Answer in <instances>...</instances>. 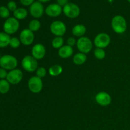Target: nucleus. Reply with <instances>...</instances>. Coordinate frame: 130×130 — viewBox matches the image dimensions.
<instances>
[{
  "label": "nucleus",
  "instance_id": "obj_11",
  "mask_svg": "<svg viewBox=\"0 0 130 130\" xmlns=\"http://www.w3.org/2000/svg\"><path fill=\"white\" fill-rule=\"evenodd\" d=\"M20 42L25 46H29L32 44L34 40V32L29 29H24L20 32L19 36Z\"/></svg>",
  "mask_w": 130,
  "mask_h": 130
},
{
  "label": "nucleus",
  "instance_id": "obj_24",
  "mask_svg": "<svg viewBox=\"0 0 130 130\" xmlns=\"http://www.w3.org/2000/svg\"><path fill=\"white\" fill-rule=\"evenodd\" d=\"M41 27V22L37 19H34V20H31L29 24V28L28 29H30L31 31L33 32H37Z\"/></svg>",
  "mask_w": 130,
  "mask_h": 130
},
{
  "label": "nucleus",
  "instance_id": "obj_37",
  "mask_svg": "<svg viewBox=\"0 0 130 130\" xmlns=\"http://www.w3.org/2000/svg\"><path fill=\"white\" fill-rule=\"evenodd\" d=\"M70 130H71V129H70Z\"/></svg>",
  "mask_w": 130,
  "mask_h": 130
},
{
  "label": "nucleus",
  "instance_id": "obj_29",
  "mask_svg": "<svg viewBox=\"0 0 130 130\" xmlns=\"http://www.w3.org/2000/svg\"><path fill=\"white\" fill-rule=\"evenodd\" d=\"M7 8L8 10L11 11H15V10L17 9V3L13 1H10L7 4Z\"/></svg>",
  "mask_w": 130,
  "mask_h": 130
},
{
  "label": "nucleus",
  "instance_id": "obj_22",
  "mask_svg": "<svg viewBox=\"0 0 130 130\" xmlns=\"http://www.w3.org/2000/svg\"><path fill=\"white\" fill-rule=\"evenodd\" d=\"M10 88V84L7 80L0 79V93L6 94L9 91Z\"/></svg>",
  "mask_w": 130,
  "mask_h": 130
},
{
  "label": "nucleus",
  "instance_id": "obj_17",
  "mask_svg": "<svg viewBox=\"0 0 130 130\" xmlns=\"http://www.w3.org/2000/svg\"><path fill=\"white\" fill-rule=\"evenodd\" d=\"M86 32V27L83 24H77L74 25L72 29V33L74 36L81 37L84 36Z\"/></svg>",
  "mask_w": 130,
  "mask_h": 130
},
{
  "label": "nucleus",
  "instance_id": "obj_16",
  "mask_svg": "<svg viewBox=\"0 0 130 130\" xmlns=\"http://www.w3.org/2000/svg\"><path fill=\"white\" fill-rule=\"evenodd\" d=\"M74 50L72 47L69 45H63L58 49V55L62 58H68L73 55Z\"/></svg>",
  "mask_w": 130,
  "mask_h": 130
},
{
  "label": "nucleus",
  "instance_id": "obj_28",
  "mask_svg": "<svg viewBox=\"0 0 130 130\" xmlns=\"http://www.w3.org/2000/svg\"><path fill=\"white\" fill-rule=\"evenodd\" d=\"M36 76L40 77L41 79L43 78L46 75V70L43 67H38L36 71Z\"/></svg>",
  "mask_w": 130,
  "mask_h": 130
},
{
  "label": "nucleus",
  "instance_id": "obj_32",
  "mask_svg": "<svg viewBox=\"0 0 130 130\" xmlns=\"http://www.w3.org/2000/svg\"><path fill=\"white\" fill-rule=\"evenodd\" d=\"M20 1L24 6H30L34 2V0H20Z\"/></svg>",
  "mask_w": 130,
  "mask_h": 130
},
{
  "label": "nucleus",
  "instance_id": "obj_26",
  "mask_svg": "<svg viewBox=\"0 0 130 130\" xmlns=\"http://www.w3.org/2000/svg\"><path fill=\"white\" fill-rule=\"evenodd\" d=\"M20 44H21V42H20V39L17 37H13V38H11V39H10V46L11 48H17L20 46Z\"/></svg>",
  "mask_w": 130,
  "mask_h": 130
},
{
  "label": "nucleus",
  "instance_id": "obj_18",
  "mask_svg": "<svg viewBox=\"0 0 130 130\" xmlns=\"http://www.w3.org/2000/svg\"><path fill=\"white\" fill-rule=\"evenodd\" d=\"M86 60H87L86 54L81 53V52L75 54L74 55L73 58H72L74 63L77 65V66H81V65L84 64Z\"/></svg>",
  "mask_w": 130,
  "mask_h": 130
},
{
  "label": "nucleus",
  "instance_id": "obj_9",
  "mask_svg": "<svg viewBox=\"0 0 130 130\" xmlns=\"http://www.w3.org/2000/svg\"><path fill=\"white\" fill-rule=\"evenodd\" d=\"M29 90L33 93H39L43 89V84L42 79L38 76H32L28 81Z\"/></svg>",
  "mask_w": 130,
  "mask_h": 130
},
{
  "label": "nucleus",
  "instance_id": "obj_1",
  "mask_svg": "<svg viewBox=\"0 0 130 130\" xmlns=\"http://www.w3.org/2000/svg\"><path fill=\"white\" fill-rule=\"evenodd\" d=\"M111 27L112 30L117 34H123L127 29L126 19L121 15H116L112 19Z\"/></svg>",
  "mask_w": 130,
  "mask_h": 130
},
{
  "label": "nucleus",
  "instance_id": "obj_13",
  "mask_svg": "<svg viewBox=\"0 0 130 130\" xmlns=\"http://www.w3.org/2000/svg\"><path fill=\"white\" fill-rule=\"evenodd\" d=\"M95 101L99 105L105 107L110 105L112 101V98L108 93L105 91H100L95 96Z\"/></svg>",
  "mask_w": 130,
  "mask_h": 130
},
{
  "label": "nucleus",
  "instance_id": "obj_23",
  "mask_svg": "<svg viewBox=\"0 0 130 130\" xmlns=\"http://www.w3.org/2000/svg\"><path fill=\"white\" fill-rule=\"evenodd\" d=\"M64 41L62 37L55 36L53 39L52 41V45L55 49H60L62 46H63Z\"/></svg>",
  "mask_w": 130,
  "mask_h": 130
},
{
  "label": "nucleus",
  "instance_id": "obj_3",
  "mask_svg": "<svg viewBox=\"0 0 130 130\" xmlns=\"http://www.w3.org/2000/svg\"><path fill=\"white\" fill-rule=\"evenodd\" d=\"M20 27V23L15 17H9L5 20L3 24V30L6 34L11 35L15 34Z\"/></svg>",
  "mask_w": 130,
  "mask_h": 130
},
{
  "label": "nucleus",
  "instance_id": "obj_12",
  "mask_svg": "<svg viewBox=\"0 0 130 130\" xmlns=\"http://www.w3.org/2000/svg\"><path fill=\"white\" fill-rule=\"evenodd\" d=\"M29 11L32 17L35 19H39L43 16L44 13V7L41 2L34 1L30 6Z\"/></svg>",
  "mask_w": 130,
  "mask_h": 130
},
{
  "label": "nucleus",
  "instance_id": "obj_19",
  "mask_svg": "<svg viewBox=\"0 0 130 130\" xmlns=\"http://www.w3.org/2000/svg\"><path fill=\"white\" fill-rule=\"evenodd\" d=\"M11 37L5 32H0V48H5L10 44Z\"/></svg>",
  "mask_w": 130,
  "mask_h": 130
},
{
  "label": "nucleus",
  "instance_id": "obj_36",
  "mask_svg": "<svg viewBox=\"0 0 130 130\" xmlns=\"http://www.w3.org/2000/svg\"><path fill=\"white\" fill-rule=\"evenodd\" d=\"M1 55H0V59H1Z\"/></svg>",
  "mask_w": 130,
  "mask_h": 130
},
{
  "label": "nucleus",
  "instance_id": "obj_10",
  "mask_svg": "<svg viewBox=\"0 0 130 130\" xmlns=\"http://www.w3.org/2000/svg\"><path fill=\"white\" fill-rule=\"evenodd\" d=\"M23 79V72L19 69H15L8 72L6 79L11 85H17Z\"/></svg>",
  "mask_w": 130,
  "mask_h": 130
},
{
  "label": "nucleus",
  "instance_id": "obj_2",
  "mask_svg": "<svg viewBox=\"0 0 130 130\" xmlns=\"http://www.w3.org/2000/svg\"><path fill=\"white\" fill-rule=\"evenodd\" d=\"M18 60L16 57L11 55H5L0 59V67L6 71H11L17 68Z\"/></svg>",
  "mask_w": 130,
  "mask_h": 130
},
{
  "label": "nucleus",
  "instance_id": "obj_15",
  "mask_svg": "<svg viewBox=\"0 0 130 130\" xmlns=\"http://www.w3.org/2000/svg\"><path fill=\"white\" fill-rule=\"evenodd\" d=\"M63 11L62 6L57 3L50 4L45 9V13L50 17H57L60 16Z\"/></svg>",
  "mask_w": 130,
  "mask_h": 130
},
{
  "label": "nucleus",
  "instance_id": "obj_7",
  "mask_svg": "<svg viewBox=\"0 0 130 130\" xmlns=\"http://www.w3.org/2000/svg\"><path fill=\"white\" fill-rule=\"evenodd\" d=\"M50 29L52 34L55 36L62 37L67 31L66 25L63 22L55 20L51 24Z\"/></svg>",
  "mask_w": 130,
  "mask_h": 130
},
{
  "label": "nucleus",
  "instance_id": "obj_35",
  "mask_svg": "<svg viewBox=\"0 0 130 130\" xmlns=\"http://www.w3.org/2000/svg\"><path fill=\"white\" fill-rule=\"evenodd\" d=\"M127 1H128V2H129V3H130V0H127Z\"/></svg>",
  "mask_w": 130,
  "mask_h": 130
},
{
  "label": "nucleus",
  "instance_id": "obj_21",
  "mask_svg": "<svg viewBox=\"0 0 130 130\" xmlns=\"http://www.w3.org/2000/svg\"><path fill=\"white\" fill-rule=\"evenodd\" d=\"M27 11L26 9L24 8H17L13 12L14 17L16 19H17L18 20L25 19L27 17Z\"/></svg>",
  "mask_w": 130,
  "mask_h": 130
},
{
  "label": "nucleus",
  "instance_id": "obj_30",
  "mask_svg": "<svg viewBox=\"0 0 130 130\" xmlns=\"http://www.w3.org/2000/svg\"><path fill=\"white\" fill-rule=\"evenodd\" d=\"M76 43H77V41L76 40V39L74 37H69L67 39V44L71 47H73L74 46L76 45Z\"/></svg>",
  "mask_w": 130,
  "mask_h": 130
},
{
  "label": "nucleus",
  "instance_id": "obj_14",
  "mask_svg": "<svg viewBox=\"0 0 130 130\" xmlns=\"http://www.w3.org/2000/svg\"><path fill=\"white\" fill-rule=\"evenodd\" d=\"M31 54L32 56L37 60L43 59L46 54L45 47L41 43H37L34 44L32 48Z\"/></svg>",
  "mask_w": 130,
  "mask_h": 130
},
{
  "label": "nucleus",
  "instance_id": "obj_34",
  "mask_svg": "<svg viewBox=\"0 0 130 130\" xmlns=\"http://www.w3.org/2000/svg\"><path fill=\"white\" fill-rule=\"evenodd\" d=\"M50 1V0H38V1L41 3H45V2H48V1Z\"/></svg>",
  "mask_w": 130,
  "mask_h": 130
},
{
  "label": "nucleus",
  "instance_id": "obj_27",
  "mask_svg": "<svg viewBox=\"0 0 130 130\" xmlns=\"http://www.w3.org/2000/svg\"><path fill=\"white\" fill-rule=\"evenodd\" d=\"M10 16V10L6 6H0V17L3 19H8Z\"/></svg>",
  "mask_w": 130,
  "mask_h": 130
},
{
  "label": "nucleus",
  "instance_id": "obj_8",
  "mask_svg": "<svg viewBox=\"0 0 130 130\" xmlns=\"http://www.w3.org/2000/svg\"><path fill=\"white\" fill-rule=\"evenodd\" d=\"M110 43V37L107 33H99L94 38L93 44L96 48H106Z\"/></svg>",
  "mask_w": 130,
  "mask_h": 130
},
{
  "label": "nucleus",
  "instance_id": "obj_6",
  "mask_svg": "<svg viewBox=\"0 0 130 130\" xmlns=\"http://www.w3.org/2000/svg\"><path fill=\"white\" fill-rule=\"evenodd\" d=\"M62 9L64 15L69 19H76L80 14L79 7L73 3H68Z\"/></svg>",
  "mask_w": 130,
  "mask_h": 130
},
{
  "label": "nucleus",
  "instance_id": "obj_5",
  "mask_svg": "<svg viewBox=\"0 0 130 130\" xmlns=\"http://www.w3.org/2000/svg\"><path fill=\"white\" fill-rule=\"evenodd\" d=\"M76 46L81 53L87 54L90 53L93 48V43L88 37L83 36L77 40Z\"/></svg>",
  "mask_w": 130,
  "mask_h": 130
},
{
  "label": "nucleus",
  "instance_id": "obj_4",
  "mask_svg": "<svg viewBox=\"0 0 130 130\" xmlns=\"http://www.w3.org/2000/svg\"><path fill=\"white\" fill-rule=\"evenodd\" d=\"M22 67L25 71L33 72L38 68V62L32 55L25 56L22 60Z\"/></svg>",
  "mask_w": 130,
  "mask_h": 130
},
{
  "label": "nucleus",
  "instance_id": "obj_20",
  "mask_svg": "<svg viewBox=\"0 0 130 130\" xmlns=\"http://www.w3.org/2000/svg\"><path fill=\"white\" fill-rule=\"evenodd\" d=\"M62 72H63V68H62V66L58 64L51 66L48 69V73L50 74V76H53V77L59 76L60 74L62 73Z\"/></svg>",
  "mask_w": 130,
  "mask_h": 130
},
{
  "label": "nucleus",
  "instance_id": "obj_25",
  "mask_svg": "<svg viewBox=\"0 0 130 130\" xmlns=\"http://www.w3.org/2000/svg\"><path fill=\"white\" fill-rule=\"evenodd\" d=\"M94 55H95V58H97L98 60H103L105 58V56H106V53L102 48H96L94 50Z\"/></svg>",
  "mask_w": 130,
  "mask_h": 130
},
{
  "label": "nucleus",
  "instance_id": "obj_31",
  "mask_svg": "<svg viewBox=\"0 0 130 130\" xmlns=\"http://www.w3.org/2000/svg\"><path fill=\"white\" fill-rule=\"evenodd\" d=\"M8 72L6 70L0 67V79H5L7 76Z\"/></svg>",
  "mask_w": 130,
  "mask_h": 130
},
{
  "label": "nucleus",
  "instance_id": "obj_33",
  "mask_svg": "<svg viewBox=\"0 0 130 130\" xmlns=\"http://www.w3.org/2000/svg\"><path fill=\"white\" fill-rule=\"evenodd\" d=\"M69 3V0H57V4L60 6H64Z\"/></svg>",
  "mask_w": 130,
  "mask_h": 130
}]
</instances>
